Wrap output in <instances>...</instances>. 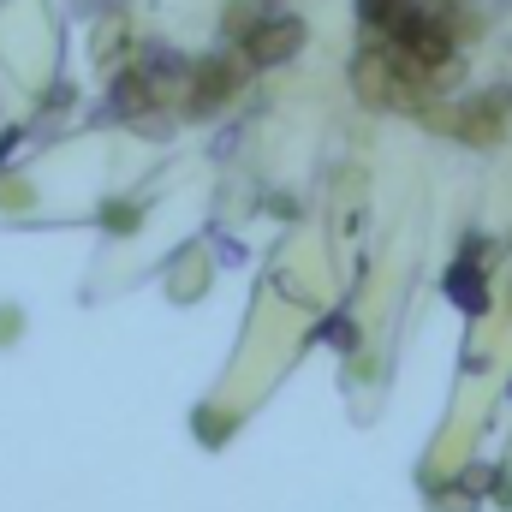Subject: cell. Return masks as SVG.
<instances>
[]
</instances>
